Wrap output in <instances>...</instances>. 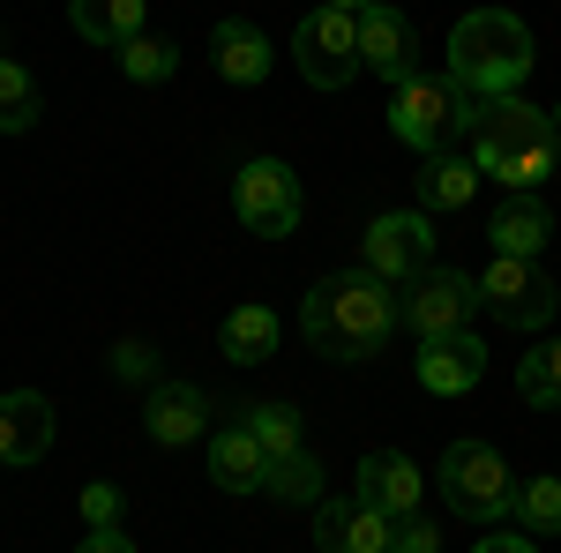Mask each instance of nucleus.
<instances>
[{"label":"nucleus","instance_id":"nucleus-22","mask_svg":"<svg viewBox=\"0 0 561 553\" xmlns=\"http://www.w3.org/2000/svg\"><path fill=\"white\" fill-rule=\"evenodd\" d=\"M479 195V165L472 158H449V150H442V158H427V165H420V210H465V203H472Z\"/></svg>","mask_w":561,"mask_h":553},{"label":"nucleus","instance_id":"nucleus-30","mask_svg":"<svg viewBox=\"0 0 561 553\" xmlns=\"http://www.w3.org/2000/svg\"><path fill=\"white\" fill-rule=\"evenodd\" d=\"M113 375H121V382H142V389H158V352H150V344H113Z\"/></svg>","mask_w":561,"mask_h":553},{"label":"nucleus","instance_id":"nucleus-27","mask_svg":"<svg viewBox=\"0 0 561 553\" xmlns=\"http://www.w3.org/2000/svg\"><path fill=\"white\" fill-rule=\"evenodd\" d=\"M121 76H128V83H173L180 76V45L158 38V31H142V38L121 45Z\"/></svg>","mask_w":561,"mask_h":553},{"label":"nucleus","instance_id":"nucleus-29","mask_svg":"<svg viewBox=\"0 0 561 553\" xmlns=\"http://www.w3.org/2000/svg\"><path fill=\"white\" fill-rule=\"evenodd\" d=\"M76 509H83V523H90V531H113V523H121V486H113V479H90Z\"/></svg>","mask_w":561,"mask_h":553},{"label":"nucleus","instance_id":"nucleus-18","mask_svg":"<svg viewBox=\"0 0 561 553\" xmlns=\"http://www.w3.org/2000/svg\"><path fill=\"white\" fill-rule=\"evenodd\" d=\"M486 240H494V255L539 262V255H547V240H554V210H547L539 195H502L494 217H486Z\"/></svg>","mask_w":561,"mask_h":553},{"label":"nucleus","instance_id":"nucleus-34","mask_svg":"<svg viewBox=\"0 0 561 553\" xmlns=\"http://www.w3.org/2000/svg\"><path fill=\"white\" fill-rule=\"evenodd\" d=\"M322 8H337V15H367L375 0H322Z\"/></svg>","mask_w":561,"mask_h":553},{"label":"nucleus","instance_id":"nucleus-28","mask_svg":"<svg viewBox=\"0 0 561 553\" xmlns=\"http://www.w3.org/2000/svg\"><path fill=\"white\" fill-rule=\"evenodd\" d=\"M517 523L531 539H561V479L554 471H539V479L517 486Z\"/></svg>","mask_w":561,"mask_h":553},{"label":"nucleus","instance_id":"nucleus-10","mask_svg":"<svg viewBox=\"0 0 561 553\" xmlns=\"http://www.w3.org/2000/svg\"><path fill=\"white\" fill-rule=\"evenodd\" d=\"M434 262V217L427 210H382L367 224V269L382 285H412Z\"/></svg>","mask_w":561,"mask_h":553},{"label":"nucleus","instance_id":"nucleus-5","mask_svg":"<svg viewBox=\"0 0 561 553\" xmlns=\"http://www.w3.org/2000/svg\"><path fill=\"white\" fill-rule=\"evenodd\" d=\"M465 113H472V97L449 83V76H412V83H397V97H389V135L404 150H420V158H442L449 135H465Z\"/></svg>","mask_w":561,"mask_h":553},{"label":"nucleus","instance_id":"nucleus-2","mask_svg":"<svg viewBox=\"0 0 561 553\" xmlns=\"http://www.w3.org/2000/svg\"><path fill=\"white\" fill-rule=\"evenodd\" d=\"M465 135H472L479 180H502L510 195H531L561 158L554 113H539V105H524V97H472Z\"/></svg>","mask_w":561,"mask_h":553},{"label":"nucleus","instance_id":"nucleus-8","mask_svg":"<svg viewBox=\"0 0 561 553\" xmlns=\"http://www.w3.org/2000/svg\"><path fill=\"white\" fill-rule=\"evenodd\" d=\"M232 217L248 232H262V240H285L300 224V172L285 158H248L232 172Z\"/></svg>","mask_w":561,"mask_h":553},{"label":"nucleus","instance_id":"nucleus-31","mask_svg":"<svg viewBox=\"0 0 561 553\" xmlns=\"http://www.w3.org/2000/svg\"><path fill=\"white\" fill-rule=\"evenodd\" d=\"M389 553H442V531H434L427 516H404L397 539H389Z\"/></svg>","mask_w":561,"mask_h":553},{"label":"nucleus","instance_id":"nucleus-13","mask_svg":"<svg viewBox=\"0 0 561 553\" xmlns=\"http://www.w3.org/2000/svg\"><path fill=\"white\" fill-rule=\"evenodd\" d=\"M142 434H150L158 449H195V441H210V396L195 382H158L142 396Z\"/></svg>","mask_w":561,"mask_h":553},{"label":"nucleus","instance_id":"nucleus-3","mask_svg":"<svg viewBox=\"0 0 561 553\" xmlns=\"http://www.w3.org/2000/svg\"><path fill=\"white\" fill-rule=\"evenodd\" d=\"M531 76V31L510 8H472L449 31V83L465 97H517Z\"/></svg>","mask_w":561,"mask_h":553},{"label":"nucleus","instance_id":"nucleus-15","mask_svg":"<svg viewBox=\"0 0 561 553\" xmlns=\"http://www.w3.org/2000/svg\"><path fill=\"white\" fill-rule=\"evenodd\" d=\"M203 464H210V486H217V494H262V486H270V457H262V441L240 419H232V426H210Z\"/></svg>","mask_w":561,"mask_h":553},{"label":"nucleus","instance_id":"nucleus-25","mask_svg":"<svg viewBox=\"0 0 561 553\" xmlns=\"http://www.w3.org/2000/svg\"><path fill=\"white\" fill-rule=\"evenodd\" d=\"M23 128H38V76L15 53H0V135H23Z\"/></svg>","mask_w":561,"mask_h":553},{"label":"nucleus","instance_id":"nucleus-6","mask_svg":"<svg viewBox=\"0 0 561 553\" xmlns=\"http://www.w3.org/2000/svg\"><path fill=\"white\" fill-rule=\"evenodd\" d=\"M479 314V277L472 269H449V262H427L404 292H397V322L412 337H449V330H472Z\"/></svg>","mask_w":561,"mask_h":553},{"label":"nucleus","instance_id":"nucleus-9","mask_svg":"<svg viewBox=\"0 0 561 553\" xmlns=\"http://www.w3.org/2000/svg\"><path fill=\"white\" fill-rule=\"evenodd\" d=\"M293 60L314 90H345L359 76V15H337V8H314L293 31Z\"/></svg>","mask_w":561,"mask_h":553},{"label":"nucleus","instance_id":"nucleus-21","mask_svg":"<svg viewBox=\"0 0 561 553\" xmlns=\"http://www.w3.org/2000/svg\"><path fill=\"white\" fill-rule=\"evenodd\" d=\"M68 23H76V38L83 45H121L142 38V0H68Z\"/></svg>","mask_w":561,"mask_h":553},{"label":"nucleus","instance_id":"nucleus-14","mask_svg":"<svg viewBox=\"0 0 561 553\" xmlns=\"http://www.w3.org/2000/svg\"><path fill=\"white\" fill-rule=\"evenodd\" d=\"M412 375L427 396H465V389L486 382V344L472 330H449V337H420V359H412Z\"/></svg>","mask_w":561,"mask_h":553},{"label":"nucleus","instance_id":"nucleus-32","mask_svg":"<svg viewBox=\"0 0 561 553\" xmlns=\"http://www.w3.org/2000/svg\"><path fill=\"white\" fill-rule=\"evenodd\" d=\"M76 553H135V539L113 523V531H83V546H76Z\"/></svg>","mask_w":561,"mask_h":553},{"label":"nucleus","instance_id":"nucleus-17","mask_svg":"<svg viewBox=\"0 0 561 553\" xmlns=\"http://www.w3.org/2000/svg\"><path fill=\"white\" fill-rule=\"evenodd\" d=\"M45 449H53V404L38 389H8L0 396V464L23 471V464H38Z\"/></svg>","mask_w":561,"mask_h":553},{"label":"nucleus","instance_id":"nucleus-1","mask_svg":"<svg viewBox=\"0 0 561 553\" xmlns=\"http://www.w3.org/2000/svg\"><path fill=\"white\" fill-rule=\"evenodd\" d=\"M389 330H397V285H382L367 262L359 269H330L300 299V337L314 344V359L359 367V359H375L389 344Z\"/></svg>","mask_w":561,"mask_h":553},{"label":"nucleus","instance_id":"nucleus-33","mask_svg":"<svg viewBox=\"0 0 561 553\" xmlns=\"http://www.w3.org/2000/svg\"><path fill=\"white\" fill-rule=\"evenodd\" d=\"M472 553H539V546H531V531H486Z\"/></svg>","mask_w":561,"mask_h":553},{"label":"nucleus","instance_id":"nucleus-12","mask_svg":"<svg viewBox=\"0 0 561 553\" xmlns=\"http://www.w3.org/2000/svg\"><path fill=\"white\" fill-rule=\"evenodd\" d=\"M352 486H359L352 502H367V509L389 516V523L420 516V502H427V479H420V464H412L404 449H375V457H359V479H352Z\"/></svg>","mask_w":561,"mask_h":553},{"label":"nucleus","instance_id":"nucleus-7","mask_svg":"<svg viewBox=\"0 0 561 553\" xmlns=\"http://www.w3.org/2000/svg\"><path fill=\"white\" fill-rule=\"evenodd\" d=\"M479 307H486L494 322H510V330H547L561 314V292H554V277H547L539 262L494 255L479 269Z\"/></svg>","mask_w":561,"mask_h":553},{"label":"nucleus","instance_id":"nucleus-35","mask_svg":"<svg viewBox=\"0 0 561 553\" xmlns=\"http://www.w3.org/2000/svg\"><path fill=\"white\" fill-rule=\"evenodd\" d=\"M554 135H561V113H554Z\"/></svg>","mask_w":561,"mask_h":553},{"label":"nucleus","instance_id":"nucleus-23","mask_svg":"<svg viewBox=\"0 0 561 553\" xmlns=\"http://www.w3.org/2000/svg\"><path fill=\"white\" fill-rule=\"evenodd\" d=\"M240 426L262 441V457H293V449H307V419H300V404H285V396L248 404V412H240Z\"/></svg>","mask_w":561,"mask_h":553},{"label":"nucleus","instance_id":"nucleus-16","mask_svg":"<svg viewBox=\"0 0 561 553\" xmlns=\"http://www.w3.org/2000/svg\"><path fill=\"white\" fill-rule=\"evenodd\" d=\"M389 539H397V523L389 516H375L367 502H314V546L322 553H389Z\"/></svg>","mask_w":561,"mask_h":553},{"label":"nucleus","instance_id":"nucleus-24","mask_svg":"<svg viewBox=\"0 0 561 553\" xmlns=\"http://www.w3.org/2000/svg\"><path fill=\"white\" fill-rule=\"evenodd\" d=\"M517 396L539 412H561V337H539L517 359Z\"/></svg>","mask_w":561,"mask_h":553},{"label":"nucleus","instance_id":"nucleus-19","mask_svg":"<svg viewBox=\"0 0 561 553\" xmlns=\"http://www.w3.org/2000/svg\"><path fill=\"white\" fill-rule=\"evenodd\" d=\"M210 60H217V76L232 90H255V83H270V68H277V53H270V38H262L248 15H225L210 31Z\"/></svg>","mask_w":561,"mask_h":553},{"label":"nucleus","instance_id":"nucleus-4","mask_svg":"<svg viewBox=\"0 0 561 553\" xmlns=\"http://www.w3.org/2000/svg\"><path fill=\"white\" fill-rule=\"evenodd\" d=\"M517 471H510V457L502 449H486V441H449L442 449V502H449V516H465V523H479V531H494L502 516H517Z\"/></svg>","mask_w":561,"mask_h":553},{"label":"nucleus","instance_id":"nucleus-26","mask_svg":"<svg viewBox=\"0 0 561 553\" xmlns=\"http://www.w3.org/2000/svg\"><path fill=\"white\" fill-rule=\"evenodd\" d=\"M262 494H277V502H293V509H314L322 502V464L293 449V457H270V486Z\"/></svg>","mask_w":561,"mask_h":553},{"label":"nucleus","instance_id":"nucleus-20","mask_svg":"<svg viewBox=\"0 0 561 553\" xmlns=\"http://www.w3.org/2000/svg\"><path fill=\"white\" fill-rule=\"evenodd\" d=\"M217 352H225L232 367H262V359L277 352V314H270L262 299H240V307L225 314V330H217Z\"/></svg>","mask_w":561,"mask_h":553},{"label":"nucleus","instance_id":"nucleus-11","mask_svg":"<svg viewBox=\"0 0 561 553\" xmlns=\"http://www.w3.org/2000/svg\"><path fill=\"white\" fill-rule=\"evenodd\" d=\"M359 68H367V76H382L389 90L420 76V31H412V15H404V8L375 0V8L359 15Z\"/></svg>","mask_w":561,"mask_h":553}]
</instances>
